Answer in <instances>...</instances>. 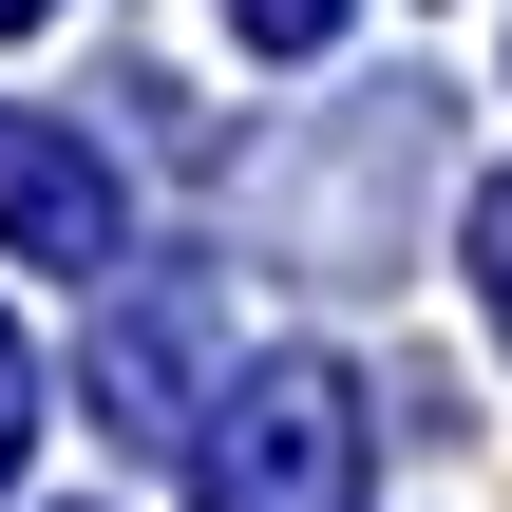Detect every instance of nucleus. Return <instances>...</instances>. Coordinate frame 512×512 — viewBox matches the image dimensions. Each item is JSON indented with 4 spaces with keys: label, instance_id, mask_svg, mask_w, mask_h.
<instances>
[{
    "label": "nucleus",
    "instance_id": "nucleus-4",
    "mask_svg": "<svg viewBox=\"0 0 512 512\" xmlns=\"http://www.w3.org/2000/svg\"><path fill=\"white\" fill-rule=\"evenodd\" d=\"M475 285H494V342H512V171L475 190Z\"/></svg>",
    "mask_w": 512,
    "mask_h": 512
},
{
    "label": "nucleus",
    "instance_id": "nucleus-3",
    "mask_svg": "<svg viewBox=\"0 0 512 512\" xmlns=\"http://www.w3.org/2000/svg\"><path fill=\"white\" fill-rule=\"evenodd\" d=\"M95 399H114V437H190V418H171V399H190V323L133 304V323L95 342Z\"/></svg>",
    "mask_w": 512,
    "mask_h": 512
},
{
    "label": "nucleus",
    "instance_id": "nucleus-5",
    "mask_svg": "<svg viewBox=\"0 0 512 512\" xmlns=\"http://www.w3.org/2000/svg\"><path fill=\"white\" fill-rule=\"evenodd\" d=\"M228 19H247V38H266V57H304V38H323V19H342V0H228Z\"/></svg>",
    "mask_w": 512,
    "mask_h": 512
},
{
    "label": "nucleus",
    "instance_id": "nucleus-1",
    "mask_svg": "<svg viewBox=\"0 0 512 512\" xmlns=\"http://www.w3.org/2000/svg\"><path fill=\"white\" fill-rule=\"evenodd\" d=\"M209 512H361V380L342 361H247L209 399Z\"/></svg>",
    "mask_w": 512,
    "mask_h": 512
},
{
    "label": "nucleus",
    "instance_id": "nucleus-6",
    "mask_svg": "<svg viewBox=\"0 0 512 512\" xmlns=\"http://www.w3.org/2000/svg\"><path fill=\"white\" fill-rule=\"evenodd\" d=\"M19 437H38V380H19V342H0V475H19Z\"/></svg>",
    "mask_w": 512,
    "mask_h": 512
},
{
    "label": "nucleus",
    "instance_id": "nucleus-2",
    "mask_svg": "<svg viewBox=\"0 0 512 512\" xmlns=\"http://www.w3.org/2000/svg\"><path fill=\"white\" fill-rule=\"evenodd\" d=\"M0 247H19V266H57V285H95V266L133 247L114 152H95V133H57V114H19V95H0Z\"/></svg>",
    "mask_w": 512,
    "mask_h": 512
},
{
    "label": "nucleus",
    "instance_id": "nucleus-7",
    "mask_svg": "<svg viewBox=\"0 0 512 512\" xmlns=\"http://www.w3.org/2000/svg\"><path fill=\"white\" fill-rule=\"evenodd\" d=\"M0 19H38V0H0Z\"/></svg>",
    "mask_w": 512,
    "mask_h": 512
}]
</instances>
